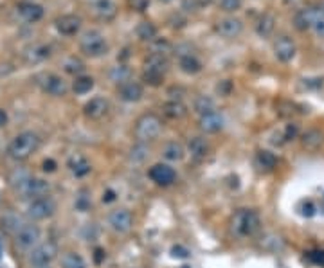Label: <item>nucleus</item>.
<instances>
[{"label": "nucleus", "mask_w": 324, "mask_h": 268, "mask_svg": "<svg viewBox=\"0 0 324 268\" xmlns=\"http://www.w3.org/2000/svg\"><path fill=\"white\" fill-rule=\"evenodd\" d=\"M67 166H69L70 173L74 176H77V178H83V176H87L92 171V166H90V162L83 155H72L69 158V162H67Z\"/></svg>", "instance_id": "21"}, {"label": "nucleus", "mask_w": 324, "mask_h": 268, "mask_svg": "<svg viewBox=\"0 0 324 268\" xmlns=\"http://www.w3.org/2000/svg\"><path fill=\"white\" fill-rule=\"evenodd\" d=\"M301 144L305 150L308 151H317L324 146V133L320 130H306L301 135Z\"/></svg>", "instance_id": "20"}, {"label": "nucleus", "mask_w": 324, "mask_h": 268, "mask_svg": "<svg viewBox=\"0 0 324 268\" xmlns=\"http://www.w3.org/2000/svg\"><path fill=\"white\" fill-rule=\"evenodd\" d=\"M274 54H276V58L279 59V61L283 63H288L294 59L295 56V44L292 38L288 36H279L276 40V44H274Z\"/></svg>", "instance_id": "13"}, {"label": "nucleus", "mask_w": 324, "mask_h": 268, "mask_svg": "<svg viewBox=\"0 0 324 268\" xmlns=\"http://www.w3.org/2000/svg\"><path fill=\"white\" fill-rule=\"evenodd\" d=\"M160 2H164V4H170V2H173V0H160Z\"/></svg>", "instance_id": "55"}, {"label": "nucleus", "mask_w": 324, "mask_h": 268, "mask_svg": "<svg viewBox=\"0 0 324 268\" xmlns=\"http://www.w3.org/2000/svg\"><path fill=\"white\" fill-rule=\"evenodd\" d=\"M148 157H150V148L144 142H137L128 153V160L132 164H143V162L148 160Z\"/></svg>", "instance_id": "29"}, {"label": "nucleus", "mask_w": 324, "mask_h": 268, "mask_svg": "<svg viewBox=\"0 0 324 268\" xmlns=\"http://www.w3.org/2000/svg\"><path fill=\"white\" fill-rule=\"evenodd\" d=\"M178 65H180L182 72L189 74V76H193V74H198L200 70H202V61H200V59L196 58L195 54L180 56V59H178Z\"/></svg>", "instance_id": "27"}, {"label": "nucleus", "mask_w": 324, "mask_h": 268, "mask_svg": "<svg viewBox=\"0 0 324 268\" xmlns=\"http://www.w3.org/2000/svg\"><path fill=\"white\" fill-rule=\"evenodd\" d=\"M2 223H6V225H2V227H6L8 231H13L15 234L22 229V225H26V223H22V218L16 216V214H6V216L2 218Z\"/></svg>", "instance_id": "38"}, {"label": "nucleus", "mask_w": 324, "mask_h": 268, "mask_svg": "<svg viewBox=\"0 0 324 268\" xmlns=\"http://www.w3.org/2000/svg\"><path fill=\"white\" fill-rule=\"evenodd\" d=\"M162 112H164V115L170 119H182V117H186V114H188V107H186L182 101L173 99L162 107Z\"/></svg>", "instance_id": "28"}, {"label": "nucleus", "mask_w": 324, "mask_h": 268, "mask_svg": "<svg viewBox=\"0 0 324 268\" xmlns=\"http://www.w3.org/2000/svg\"><path fill=\"white\" fill-rule=\"evenodd\" d=\"M193 108L198 115L211 114V112H214V99L209 96H198L193 103Z\"/></svg>", "instance_id": "32"}, {"label": "nucleus", "mask_w": 324, "mask_h": 268, "mask_svg": "<svg viewBox=\"0 0 324 268\" xmlns=\"http://www.w3.org/2000/svg\"><path fill=\"white\" fill-rule=\"evenodd\" d=\"M2 254H4V241L0 238V259H2Z\"/></svg>", "instance_id": "54"}, {"label": "nucleus", "mask_w": 324, "mask_h": 268, "mask_svg": "<svg viewBox=\"0 0 324 268\" xmlns=\"http://www.w3.org/2000/svg\"><path fill=\"white\" fill-rule=\"evenodd\" d=\"M38 148H40V137L33 132H24L11 140V144L8 148V153L15 160H26L33 153H36Z\"/></svg>", "instance_id": "2"}, {"label": "nucleus", "mask_w": 324, "mask_h": 268, "mask_svg": "<svg viewBox=\"0 0 324 268\" xmlns=\"http://www.w3.org/2000/svg\"><path fill=\"white\" fill-rule=\"evenodd\" d=\"M216 31H218V34L220 36H224V38H238L239 34H241V31H243V24H241V20H238V18H224V20H220L218 22V26H216Z\"/></svg>", "instance_id": "15"}, {"label": "nucleus", "mask_w": 324, "mask_h": 268, "mask_svg": "<svg viewBox=\"0 0 324 268\" xmlns=\"http://www.w3.org/2000/svg\"><path fill=\"white\" fill-rule=\"evenodd\" d=\"M132 223H133V218L128 209H115L112 211L110 216H108V225H110L112 231L117 232V234H126V232L132 229Z\"/></svg>", "instance_id": "10"}, {"label": "nucleus", "mask_w": 324, "mask_h": 268, "mask_svg": "<svg viewBox=\"0 0 324 268\" xmlns=\"http://www.w3.org/2000/svg\"><path fill=\"white\" fill-rule=\"evenodd\" d=\"M148 176H150L157 185L168 188V185H171L175 180H177V171L168 164H155L150 168Z\"/></svg>", "instance_id": "8"}, {"label": "nucleus", "mask_w": 324, "mask_h": 268, "mask_svg": "<svg viewBox=\"0 0 324 268\" xmlns=\"http://www.w3.org/2000/svg\"><path fill=\"white\" fill-rule=\"evenodd\" d=\"M216 90L220 92V96H229V94H231V90H232V83L229 79L220 81V85L216 87Z\"/></svg>", "instance_id": "45"}, {"label": "nucleus", "mask_w": 324, "mask_h": 268, "mask_svg": "<svg viewBox=\"0 0 324 268\" xmlns=\"http://www.w3.org/2000/svg\"><path fill=\"white\" fill-rule=\"evenodd\" d=\"M108 110H110V103L101 96L92 97V99L83 107V114H85V117L90 119V121H99V119H103L105 115L108 114Z\"/></svg>", "instance_id": "12"}, {"label": "nucleus", "mask_w": 324, "mask_h": 268, "mask_svg": "<svg viewBox=\"0 0 324 268\" xmlns=\"http://www.w3.org/2000/svg\"><path fill=\"white\" fill-rule=\"evenodd\" d=\"M105 259V250L103 249H96L94 250V261H96L97 264H101V261Z\"/></svg>", "instance_id": "50"}, {"label": "nucleus", "mask_w": 324, "mask_h": 268, "mask_svg": "<svg viewBox=\"0 0 324 268\" xmlns=\"http://www.w3.org/2000/svg\"><path fill=\"white\" fill-rule=\"evenodd\" d=\"M56 29L62 34H76L81 29V18L77 15H63L56 20Z\"/></svg>", "instance_id": "18"}, {"label": "nucleus", "mask_w": 324, "mask_h": 268, "mask_svg": "<svg viewBox=\"0 0 324 268\" xmlns=\"http://www.w3.org/2000/svg\"><path fill=\"white\" fill-rule=\"evenodd\" d=\"M114 200H115V193L112 191V189H107V191L103 193V202L110 203V202H114Z\"/></svg>", "instance_id": "49"}, {"label": "nucleus", "mask_w": 324, "mask_h": 268, "mask_svg": "<svg viewBox=\"0 0 324 268\" xmlns=\"http://www.w3.org/2000/svg\"><path fill=\"white\" fill-rule=\"evenodd\" d=\"M320 11H322V13H324V0H322V9H320Z\"/></svg>", "instance_id": "56"}, {"label": "nucleus", "mask_w": 324, "mask_h": 268, "mask_svg": "<svg viewBox=\"0 0 324 268\" xmlns=\"http://www.w3.org/2000/svg\"><path fill=\"white\" fill-rule=\"evenodd\" d=\"M297 133H299V126L294 125V122H290V125H287V128H285L283 139L285 140H294L295 137H297Z\"/></svg>", "instance_id": "42"}, {"label": "nucleus", "mask_w": 324, "mask_h": 268, "mask_svg": "<svg viewBox=\"0 0 324 268\" xmlns=\"http://www.w3.org/2000/svg\"><path fill=\"white\" fill-rule=\"evenodd\" d=\"M40 236H42V232H40V229H38V225L26 223V225H22V229H20L18 232H16V245L24 250L34 249V246L38 245V241H40Z\"/></svg>", "instance_id": "9"}, {"label": "nucleus", "mask_w": 324, "mask_h": 268, "mask_svg": "<svg viewBox=\"0 0 324 268\" xmlns=\"http://www.w3.org/2000/svg\"><path fill=\"white\" fill-rule=\"evenodd\" d=\"M144 70H150V72H157V74H162V76H164L168 70V58L162 54L151 52V54L146 58V61H144Z\"/></svg>", "instance_id": "25"}, {"label": "nucleus", "mask_w": 324, "mask_h": 268, "mask_svg": "<svg viewBox=\"0 0 324 268\" xmlns=\"http://www.w3.org/2000/svg\"><path fill=\"white\" fill-rule=\"evenodd\" d=\"M79 49L85 56L99 58V56L107 54L108 44L99 31H89V33L83 34V38L79 40Z\"/></svg>", "instance_id": "4"}, {"label": "nucleus", "mask_w": 324, "mask_h": 268, "mask_svg": "<svg viewBox=\"0 0 324 268\" xmlns=\"http://www.w3.org/2000/svg\"><path fill=\"white\" fill-rule=\"evenodd\" d=\"M310 261L315 264H320L324 266V250H315V252H310Z\"/></svg>", "instance_id": "47"}, {"label": "nucleus", "mask_w": 324, "mask_h": 268, "mask_svg": "<svg viewBox=\"0 0 324 268\" xmlns=\"http://www.w3.org/2000/svg\"><path fill=\"white\" fill-rule=\"evenodd\" d=\"M220 6L224 11L227 13H234L241 8V0H220Z\"/></svg>", "instance_id": "41"}, {"label": "nucleus", "mask_w": 324, "mask_h": 268, "mask_svg": "<svg viewBox=\"0 0 324 268\" xmlns=\"http://www.w3.org/2000/svg\"><path fill=\"white\" fill-rule=\"evenodd\" d=\"M258 162H259V166H261V168L272 169V168H276V164H277V157L272 153V151L261 150L258 153Z\"/></svg>", "instance_id": "36"}, {"label": "nucleus", "mask_w": 324, "mask_h": 268, "mask_svg": "<svg viewBox=\"0 0 324 268\" xmlns=\"http://www.w3.org/2000/svg\"><path fill=\"white\" fill-rule=\"evenodd\" d=\"M36 83L49 96L62 97L69 92V85H67L65 79H63L62 76H58V74H40V76L36 77Z\"/></svg>", "instance_id": "6"}, {"label": "nucleus", "mask_w": 324, "mask_h": 268, "mask_svg": "<svg viewBox=\"0 0 324 268\" xmlns=\"http://www.w3.org/2000/svg\"><path fill=\"white\" fill-rule=\"evenodd\" d=\"M92 9L94 15L99 20H105V22L115 18V15H117V6H115L114 0H96Z\"/></svg>", "instance_id": "19"}, {"label": "nucleus", "mask_w": 324, "mask_h": 268, "mask_svg": "<svg viewBox=\"0 0 324 268\" xmlns=\"http://www.w3.org/2000/svg\"><path fill=\"white\" fill-rule=\"evenodd\" d=\"M44 171H47V173H52V171H56V162L54 160H45L44 162Z\"/></svg>", "instance_id": "51"}, {"label": "nucleus", "mask_w": 324, "mask_h": 268, "mask_svg": "<svg viewBox=\"0 0 324 268\" xmlns=\"http://www.w3.org/2000/svg\"><path fill=\"white\" fill-rule=\"evenodd\" d=\"M90 207V198L87 195H79L76 198V209L77 211H87Z\"/></svg>", "instance_id": "44"}, {"label": "nucleus", "mask_w": 324, "mask_h": 268, "mask_svg": "<svg viewBox=\"0 0 324 268\" xmlns=\"http://www.w3.org/2000/svg\"><path fill=\"white\" fill-rule=\"evenodd\" d=\"M6 125H8V114L4 110H0V128Z\"/></svg>", "instance_id": "53"}, {"label": "nucleus", "mask_w": 324, "mask_h": 268, "mask_svg": "<svg viewBox=\"0 0 324 268\" xmlns=\"http://www.w3.org/2000/svg\"><path fill=\"white\" fill-rule=\"evenodd\" d=\"M62 266L63 268H87L85 259L77 252H65L62 256Z\"/></svg>", "instance_id": "33"}, {"label": "nucleus", "mask_w": 324, "mask_h": 268, "mask_svg": "<svg viewBox=\"0 0 324 268\" xmlns=\"http://www.w3.org/2000/svg\"><path fill=\"white\" fill-rule=\"evenodd\" d=\"M94 88V79L90 76H77L76 81L72 83V90L77 96H83V94H89Z\"/></svg>", "instance_id": "31"}, {"label": "nucleus", "mask_w": 324, "mask_h": 268, "mask_svg": "<svg viewBox=\"0 0 324 268\" xmlns=\"http://www.w3.org/2000/svg\"><path fill=\"white\" fill-rule=\"evenodd\" d=\"M143 81H146V83L151 85V87H158V85L164 81V76H162V74H157V72H150V70H144Z\"/></svg>", "instance_id": "39"}, {"label": "nucleus", "mask_w": 324, "mask_h": 268, "mask_svg": "<svg viewBox=\"0 0 324 268\" xmlns=\"http://www.w3.org/2000/svg\"><path fill=\"white\" fill-rule=\"evenodd\" d=\"M18 15L22 16V20L29 24H34L44 16V8L40 4H34V2H22L18 6Z\"/></svg>", "instance_id": "23"}, {"label": "nucleus", "mask_w": 324, "mask_h": 268, "mask_svg": "<svg viewBox=\"0 0 324 268\" xmlns=\"http://www.w3.org/2000/svg\"><path fill=\"white\" fill-rule=\"evenodd\" d=\"M137 36L143 42H153L157 38V27L151 22H140L137 26Z\"/></svg>", "instance_id": "34"}, {"label": "nucleus", "mask_w": 324, "mask_h": 268, "mask_svg": "<svg viewBox=\"0 0 324 268\" xmlns=\"http://www.w3.org/2000/svg\"><path fill=\"white\" fill-rule=\"evenodd\" d=\"M51 56V47L45 44H33L24 51V58L29 63H40Z\"/></svg>", "instance_id": "22"}, {"label": "nucleus", "mask_w": 324, "mask_h": 268, "mask_svg": "<svg viewBox=\"0 0 324 268\" xmlns=\"http://www.w3.org/2000/svg\"><path fill=\"white\" fill-rule=\"evenodd\" d=\"M128 6L133 9V11H146L148 6H150V0H128Z\"/></svg>", "instance_id": "43"}, {"label": "nucleus", "mask_w": 324, "mask_h": 268, "mask_svg": "<svg viewBox=\"0 0 324 268\" xmlns=\"http://www.w3.org/2000/svg\"><path fill=\"white\" fill-rule=\"evenodd\" d=\"M162 132V121L158 115L155 114H144L137 119L135 128H133V135H135L137 142H151L155 140Z\"/></svg>", "instance_id": "3"}, {"label": "nucleus", "mask_w": 324, "mask_h": 268, "mask_svg": "<svg viewBox=\"0 0 324 268\" xmlns=\"http://www.w3.org/2000/svg\"><path fill=\"white\" fill-rule=\"evenodd\" d=\"M130 69L126 65H119V67H115L114 70L110 72V79L112 81H115V83H119V85H125L126 81H130Z\"/></svg>", "instance_id": "37"}, {"label": "nucleus", "mask_w": 324, "mask_h": 268, "mask_svg": "<svg viewBox=\"0 0 324 268\" xmlns=\"http://www.w3.org/2000/svg\"><path fill=\"white\" fill-rule=\"evenodd\" d=\"M22 195L29 196V198L36 200V198H44V196L49 195V191H51V184L45 180H42V178H29L27 182H24L22 185H20L18 189Z\"/></svg>", "instance_id": "11"}, {"label": "nucleus", "mask_w": 324, "mask_h": 268, "mask_svg": "<svg viewBox=\"0 0 324 268\" xmlns=\"http://www.w3.org/2000/svg\"><path fill=\"white\" fill-rule=\"evenodd\" d=\"M54 213H56V202L52 198H49V196L31 200V203L27 205V214L33 220H47Z\"/></svg>", "instance_id": "7"}, {"label": "nucleus", "mask_w": 324, "mask_h": 268, "mask_svg": "<svg viewBox=\"0 0 324 268\" xmlns=\"http://www.w3.org/2000/svg\"><path fill=\"white\" fill-rule=\"evenodd\" d=\"M184 155H186L184 146L180 142H177V140H171V142H168L166 146L162 148V157L170 162H180L184 158Z\"/></svg>", "instance_id": "26"}, {"label": "nucleus", "mask_w": 324, "mask_h": 268, "mask_svg": "<svg viewBox=\"0 0 324 268\" xmlns=\"http://www.w3.org/2000/svg\"><path fill=\"white\" fill-rule=\"evenodd\" d=\"M261 227L259 214L252 209H238L231 218V231L238 238H251Z\"/></svg>", "instance_id": "1"}, {"label": "nucleus", "mask_w": 324, "mask_h": 268, "mask_svg": "<svg viewBox=\"0 0 324 268\" xmlns=\"http://www.w3.org/2000/svg\"><path fill=\"white\" fill-rule=\"evenodd\" d=\"M274 27H276V18L272 15H263L256 26V33L261 38H269L274 33Z\"/></svg>", "instance_id": "30"}, {"label": "nucleus", "mask_w": 324, "mask_h": 268, "mask_svg": "<svg viewBox=\"0 0 324 268\" xmlns=\"http://www.w3.org/2000/svg\"><path fill=\"white\" fill-rule=\"evenodd\" d=\"M58 256V246L54 241H45L36 245L29 254V261L34 268H45L52 263Z\"/></svg>", "instance_id": "5"}, {"label": "nucleus", "mask_w": 324, "mask_h": 268, "mask_svg": "<svg viewBox=\"0 0 324 268\" xmlns=\"http://www.w3.org/2000/svg\"><path fill=\"white\" fill-rule=\"evenodd\" d=\"M317 18H319V13L317 9L313 8H305V9H299L294 16V26L297 31H308L315 26Z\"/></svg>", "instance_id": "14"}, {"label": "nucleus", "mask_w": 324, "mask_h": 268, "mask_svg": "<svg viewBox=\"0 0 324 268\" xmlns=\"http://www.w3.org/2000/svg\"><path fill=\"white\" fill-rule=\"evenodd\" d=\"M155 44H153V51L151 52H155V54H162V56H166L168 52L171 51V45H170V42L168 40H153Z\"/></svg>", "instance_id": "40"}, {"label": "nucleus", "mask_w": 324, "mask_h": 268, "mask_svg": "<svg viewBox=\"0 0 324 268\" xmlns=\"http://www.w3.org/2000/svg\"><path fill=\"white\" fill-rule=\"evenodd\" d=\"M301 214L302 216H306V218H312L313 214H315V205H313V202H305L302 203V207H301Z\"/></svg>", "instance_id": "46"}, {"label": "nucleus", "mask_w": 324, "mask_h": 268, "mask_svg": "<svg viewBox=\"0 0 324 268\" xmlns=\"http://www.w3.org/2000/svg\"><path fill=\"white\" fill-rule=\"evenodd\" d=\"M224 115L218 114L216 110L211 112V114H206V115H200V121H198V126L202 132L206 133H216L220 132L221 128H224Z\"/></svg>", "instance_id": "17"}, {"label": "nucleus", "mask_w": 324, "mask_h": 268, "mask_svg": "<svg viewBox=\"0 0 324 268\" xmlns=\"http://www.w3.org/2000/svg\"><path fill=\"white\" fill-rule=\"evenodd\" d=\"M171 256H173V257H180V259H186V257L189 256V252H188V249H184V246L177 245V246H173V249H171Z\"/></svg>", "instance_id": "48"}, {"label": "nucleus", "mask_w": 324, "mask_h": 268, "mask_svg": "<svg viewBox=\"0 0 324 268\" xmlns=\"http://www.w3.org/2000/svg\"><path fill=\"white\" fill-rule=\"evenodd\" d=\"M313 27H315L317 33H319V34H324V18H320V16H319V18H317V22H315V26H313Z\"/></svg>", "instance_id": "52"}, {"label": "nucleus", "mask_w": 324, "mask_h": 268, "mask_svg": "<svg viewBox=\"0 0 324 268\" xmlns=\"http://www.w3.org/2000/svg\"><path fill=\"white\" fill-rule=\"evenodd\" d=\"M188 151L195 160H204L209 155V142L204 137H193L188 144Z\"/></svg>", "instance_id": "24"}, {"label": "nucleus", "mask_w": 324, "mask_h": 268, "mask_svg": "<svg viewBox=\"0 0 324 268\" xmlns=\"http://www.w3.org/2000/svg\"><path fill=\"white\" fill-rule=\"evenodd\" d=\"M143 96H144L143 85L137 83V81H126L119 88V97L123 101H126V103H137V101L143 99Z\"/></svg>", "instance_id": "16"}, {"label": "nucleus", "mask_w": 324, "mask_h": 268, "mask_svg": "<svg viewBox=\"0 0 324 268\" xmlns=\"http://www.w3.org/2000/svg\"><path fill=\"white\" fill-rule=\"evenodd\" d=\"M63 69H65V72L72 74V76H77V74H81L85 70V65H83V61H81L79 58L70 56V58H67L65 61H63Z\"/></svg>", "instance_id": "35"}]
</instances>
